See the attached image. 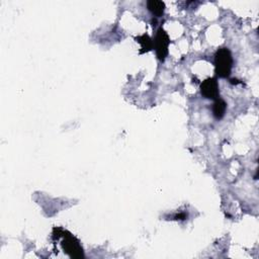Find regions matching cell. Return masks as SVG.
Masks as SVG:
<instances>
[{"mask_svg":"<svg viewBox=\"0 0 259 259\" xmlns=\"http://www.w3.org/2000/svg\"><path fill=\"white\" fill-rule=\"evenodd\" d=\"M233 67L232 53L228 48H220L214 54V71L220 78L230 76Z\"/></svg>","mask_w":259,"mask_h":259,"instance_id":"2","label":"cell"},{"mask_svg":"<svg viewBox=\"0 0 259 259\" xmlns=\"http://www.w3.org/2000/svg\"><path fill=\"white\" fill-rule=\"evenodd\" d=\"M169 45H170V37L168 33L162 27H159L158 30L156 31V34L153 40V46L159 61L164 62V60L168 56Z\"/></svg>","mask_w":259,"mask_h":259,"instance_id":"3","label":"cell"},{"mask_svg":"<svg viewBox=\"0 0 259 259\" xmlns=\"http://www.w3.org/2000/svg\"><path fill=\"white\" fill-rule=\"evenodd\" d=\"M136 41L139 42L141 45V51H140V54H145V53H148L150 52L154 46H153V39L147 34V33H144L143 35H140V36H137L135 37Z\"/></svg>","mask_w":259,"mask_h":259,"instance_id":"7","label":"cell"},{"mask_svg":"<svg viewBox=\"0 0 259 259\" xmlns=\"http://www.w3.org/2000/svg\"><path fill=\"white\" fill-rule=\"evenodd\" d=\"M200 93L206 99H213L220 97V88L217 78H207L200 84Z\"/></svg>","mask_w":259,"mask_h":259,"instance_id":"4","label":"cell"},{"mask_svg":"<svg viewBox=\"0 0 259 259\" xmlns=\"http://www.w3.org/2000/svg\"><path fill=\"white\" fill-rule=\"evenodd\" d=\"M147 7H148L149 11L157 17L162 16L164 11H165V3L163 1H160V0H149V1H147Z\"/></svg>","mask_w":259,"mask_h":259,"instance_id":"6","label":"cell"},{"mask_svg":"<svg viewBox=\"0 0 259 259\" xmlns=\"http://www.w3.org/2000/svg\"><path fill=\"white\" fill-rule=\"evenodd\" d=\"M53 238L59 239L60 245L65 254L72 259H80L84 257V251L80 241L72 235L69 231L64 230L61 227H55L53 229Z\"/></svg>","mask_w":259,"mask_h":259,"instance_id":"1","label":"cell"},{"mask_svg":"<svg viewBox=\"0 0 259 259\" xmlns=\"http://www.w3.org/2000/svg\"><path fill=\"white\" fill-rule=\"evenodd\" d=\"M212 115L215 119L220 120L225 116L226 110H227V103L224 99L222 98H217L212 104Z\"/></svg>","mask_w":259,"mask_h":259,"instance_id":"5","label":"cell"}]
</instances>
